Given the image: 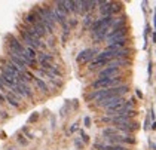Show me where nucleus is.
Masks as SVG:
<instances>
[{
    "instance_id": "nucleus-3",
    "label": "nucleus",
    "mask_w": 156,
    "mask_h": 150,
    "mask_svg": "<svg viewBox=\"0 0 156 150\" xmlns=\"http://www.w3.org/2000/svg\"><path fill=\"white\" fill-rule=\"evenodd\" d=\"M128 34H129L128 25H123V27H119V28H112V30H108L107 36H106V40H107V42H113V40L126 39Z\"/></svg>"
},
{
    "instance_id": "nucleus-16",
    "label": "nucleus",
    "mask_w": 156,
    "mask_h": 150,
    "mask_svg": "<svg viewBox=\"0 0 156 150\" xmlns=\"http://www.w3.org/2000/svg\"><path fill=\"white\" fill-rule=\"evenodd\" d=\"M80 135H82V140H83V141H89V137L85 134L83 131H80Z\"/></svg>"
},
{
    "instance_id": "nucleus-8",
    "label": "nucleus",
    "mask_w": 156,
    "mask_h": 150,
    "mask_svg": "<svg viewBox=\"0 0 156 150\" xmlns=\"http://www.w3.org/2000/svg\"><path fill=\"white\" fill-rule=\"evenodd\" d=\"M3 97H5V101H6V103L9 104L11 107H13L15 110H18V109L21 107V105H20V103H21V100H20V98H18L16 95H13V94L11 92V91H8V92L5 94Z\"/></svg>"
},
{
    "instance_id": "nucleus-2",
    "label": "nucleus",
    "mask_w": 156,
    "mask_h": 150,
    "mask_svg": "<svg viewBox=\"0 0 156 150\" xmlns=\"http://www.w3.org/2000/svg\"><path fill=\"white\" fill-rule=\"evenodd\" d=\"M123 85V76H113V77H100L97 80L91 82L89 89H106V88H115Z\"/></svg>"
},
{
    "instance_id": "nucleus-19",
    "label": "nucleus",
    "mask_w": 156,
    "mask_h": 150,
    "mask_svg": "<svg viewBox=\"0 0 156 150\" xmlns=\"http://www.w3.org/2000/svg\"><path fill=\"white\" fill-rule=\"evenodd\" d=\"M85 125H86V127L91 125V119H89V117H85Z\"/></svg>"
},
{
    "instance_id": "nucleus-7",
    "label": "nucleus",
    "mask_w": 156,
    "mask_h": 150,
    "mask_svg": "<svg viewBox=\"0 0 156 150\" xmlns=\"http://www.w3.org/2000/svg\"><path fill=\"white\" fill-rule=\"evenodd\" d=\"M128 45H131V42L128 40V37L126 39H120V40H113V42H108L106 49L108 51H118V49H123V48H126Z\"/></svg>"
},
{
    "instance_id": "nucleus-20",
    "label": "nucleus",
    "mask_w": 156,
    "mask_h": 150,
    "mask_svg": "<svg viewBox=\"0 0 156 150\" xmlns=\"http://www.w3.org/2000/svg\"><path fill=\"white\" fill-rule=\"evenodd\" d=\"M5 103H6V101H5V97H3V95L0 94V105H3Z\"/></svg>"
},
{
    "instance_id": "nucleus-18",
    "label": "nucleus",
    "mask_w": 156,
    "mask_h": 150,
    "mask_svg": "<svg viewBox=\"0 0 156 150\" xmlns=\"http://www.w3.org/2000/svg\"><path fill=\"white\" fill-rule=\"evenodd\" d=\"M74 144H76V147H77V149H83V144H82V143H80L79 140H77V141H76Z\"/></svg>"
},
{
    "instance_id": "nucleus-6",
    "label": "nucleus",
    "mask_w": 156,
    "mask_h": 150,
    "mask_svg": "<svg viewBox=\"0 0 156 150\" xmlns=\"http://www.w3.org/2000/svg\"><path fill=\"white\" fill-rule=\"evenodd\" d=\"M120 74H122V70L120 69L106 66V67H103V69L98 70V73H97V79H100V77H113V76H120Z\"/></svg>"
},
{
    "instance_id": "nucleus-17",
    "label": "nucleus",
    "mask_w": 156,
    "mask_h": 150,
    "mask_svg": "<svg viewBox=\"0 0 156 150\" xmlns=\"http://www.w3.org/2000/svg\"><path fill=\"white\" fill-rule=\"evenodd\" d=\"M0 116H2V119H3V120H6V119L9 117V116H8V113H6V112H0Z\"/></svg>"
},
{
    "instance_id": "nucleus-12",
    "label": "nucleus",
    "mask_w": 156,
    "mask_h": 150,
    "mask_svg": "<svg viewBox=\"0 0 156 150\" xmlns=\"http://www.w3.org/2000/svg\"><path fill=\"white\" fill-rule=\"evenodd\" d=\"M37 62H40V61H48V62H51L54 58H52V55L51 54H46V52H37Z\"/></svg>"
},
{
    "instance_id": "nucleus-4",
    "label": "nucleus",
    "mask_w": 156,
    "mask_h": 150,
    "mask_svg": "<svg viewBox=\"0 0 156 150\" xmlns=\"http://www.w3.org/2000/svg\"><path fill=\"white\" fill-rule=\"evenodd\" d=\"M6 40H8V48L12 49L15 52H20V54H24L25 52V46L20 42V39L13 34H8L6 36Z\"/></svg>"
},
{
    "instance_id": "nucleus-11",
    "label": "nucleus",
    "mask_w": 156,
    "mask_h": 150,
    "mask_svg": "<svg viewBox=\"0 0 156 150\" xmlns=\"http://www.w3.org/2000/svg\"><path fill=\"white\" fill-rule=\"evenodd\" d=\"M101 134H103V137H113V135H119L120 132L115 127H107L101 131Z\"/></svg>"
},
{
    "instance_id": "nucleus-5",
    "label": "nucleus",
    "mask_w": 156,
    "mask_h": 150,
    "mask_svg": "<svg viewBox=\"0 0 156 150\" xmlns=\"http://www.w3.org/2000/svg\"><path fill=\"white\" fill-rule=\"evenodd\" d=\"M98 52L100 51H97V49H83L80 54H79V57H77V64H85V62H91L94 58L98 55Z\"/></svg>"
},
{
    "instance_id": "nucleus-1",
    "label": "nucleus",
    "mask_w": 156,
    "mask_h": 150,
    "mask_svg": "<svg viewBox=\"0 0 156 150\" xmlns=\"http://www.w3.org/2000/svg\"><path fill=\"white\" fill-rule=\"evenodd\" d=\"M129 92V86L128 85H120V86H115V88H106V89H97V91H88L85 94V100L88 103L94 101L100 103L103 100H108V98H116V97H123L125 94Z\"/></svg>"
},
{
    "instance_id": "nucleus-10",
    "label": "nucleus",
    "mask_w": 156,
    "mask_h": 150,
    "mask_svg": "<svg viewBox=\"0 0 156 150\" xmlns=\"http://www.w3.org/2000/svg\"><path fill=\"white\" fill-rule=\"evenodd\" d=\"M34 85H36V88L37 89H39V91H40V92H43V94H48L49 92V86L48 85H46V83H45V82L42 80V79H39V77H34Z\"/></svg>"
},
{
    "instance_id": "nucleus-14",
    "label": "nucleus",
    "mask_w": 156,
    "mask_h": 150,
    "mask_svg": "<svg viewBox=\"0 0 156 150\" xmlns=\"http://www.w3.org/2000/svg\"><path fill=\"white\" fill-rule=\"evenodd\" d=\"M18 143H20L21 146H28V140L25 138L24 135H20V137H18Z\"/></svg>"
},
{
    "instance_id": "nucleus-9",
    "label": "nucleus",
    "mask_w": 156,
    "mask_h": 150,
    "mask_svg": "<svg viewBox=\"0 0 156 150\" xmlns=\"http://www.w3.org/2000/svg\"><path fill=\"white\" fill-rule=\"evenodd\" d=\"M94 149L95 150H129L123 144H101V143H97L94 146Z\"/></svg>"
},
{
    "instance_id": "nucleus-15",
    "label": "nucleus",
    "mask_w": 156,
    "mask_h": 150,
    "mask_svg": "<svg viewBox=\"0 0 156 150\" xmlns=\"http://www.w3.org/2000/svg\"><path fill=\"white\" fill-rule=\"evenodd\" d=\"M36 120H37V113H33V116H30L28 122H36Z\"/></svg>"
},
{
    "instance_id": "nucleus-13",
    "label": "nucleus",
    "mask_w": 156,
    "mask_h": 150,
    "mask_svg": "<svg viewBox=\"0 0 156 150\" xmlns=\"http://www.w3.org/2000/svg\"><path fill=\"white\" fill-rule=\"evenodd\" d=\"M25 54H27V57L30 58V59H36V57H37V51L31 49V48H25Z\"/></svg>"
}]
</instances>
